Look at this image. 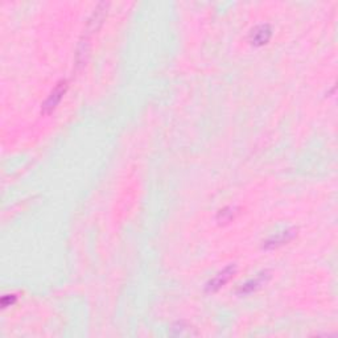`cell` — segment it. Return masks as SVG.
Segmentation results:
<instances>
[{"label":"cell","instance_id":"2","mask_svg":"<svg viewBox=\"0 0 338 338\" xmlns=\"http://www.w3.org/2000/svg\"><path fill=\"white\" fill-rule=\"evenodd\" d=\"M271 37V29L267 25H259L251 32V41L255 45H263L270 40Z\"/></svg>","mask_w":338,"mask_h":338},{"label":"cell","instance_id":"3","mask_svg":"<svg viewBox=\"0 0 338 338\" xmlns=\"http://www.w3.org/2000/svg\"><path fill=\"white\" fill-rule=\"evenodd\" d=\"M233 274H234V270H233L232 267L223 270L221 274H218L213 280L210 281L209 285H207V289H209V291H217L218 288H221L222 285H223L229 279L232 278Z\"/></svg>","mask_w":338,"mask_h":338},{"label":"cell","instance_id":"1","mask_svg":"<svg viewBox=\"0 0 338 338\" xmlns=\"http://www.w3.org/2000/svg\"><path fill=\"white\" fill-rule=\"evenodd\" d=\"M66 87H68L66 81H61L60 83L54 87L52 94L48 96V99L45 100V103L43 104V111L45 114H48L50 111H53L54 108H56V106L60 103V100L62 99V95H64L65 91H66Z\"/></svg>","mask_w":338,"mask_h":338}]
</instances>
